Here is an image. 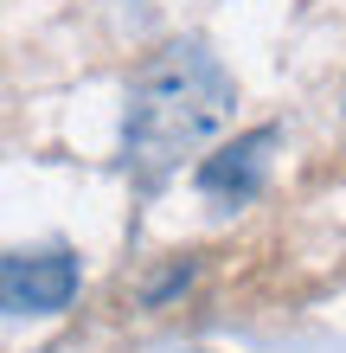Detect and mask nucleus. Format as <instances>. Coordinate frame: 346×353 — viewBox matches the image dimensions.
Wrapping results in <instances>:
<instances>
[{"mask_svg":"<svg viewBox=\"0 0 346 353\" xmlns=\"http://www.w3.org/2000/svg\"><path fill=\"white\" fill-rule=\"evenodd\" d=\"M276 141H282V129H250V135L225 141V148H218L206 168H199V193H206V199H218V205H244L250 193H263Z\"/></svg>","mask_w":346,"mask_h":353,"instance_id":"7ed1b4c3","label":"nucleus"},{"mask_svg":"<svg viewBox=\"0 0 346 353\" xmlns=\"http://www.w3.org/2000/svg\"><path fill=\"white\" fill-rule=\"evenodd\" d=\"M71 296H77V257L65 244L0 257V308L7 315H58V308H71Z\"/></svg>","mask_w":346,"mask_h":353,"instance_id":"f03ea898","label":"nucleus"},{"mask_svg":"<svg viewBox=\"0 0 346 353\" xmlns=\"http://www.w3.org/2000/svg\"><path fill=\"white\" fill-rule=\"evenodd\" d=\"M186 283H193V263H180V270H167V276H160V283L148 289V302L160 308V302H167V296H180V289H186Z\"/></svg>","mask_w":346,"mask_h":353,"instance_id":"20e7f679","label":"nucleus"},{"mask_svg":"<svg viewBox=\"0 0 346 353\" xmlns=\"http://www.w3.org/2000/svg\"><path fill=\"white\" fill-rule=\"evenodd\" d=\"M237 116V84L199 39L160 46L129 84V116H122V168L141 193L167 186L180 161Z\"/></svg>","mask_w":346,"mask_h":353,"instance_id":"f257e3e1","label":"nucleus"}]
</instances>
